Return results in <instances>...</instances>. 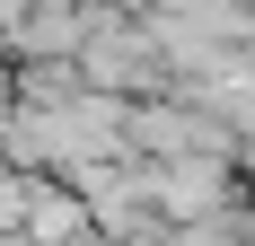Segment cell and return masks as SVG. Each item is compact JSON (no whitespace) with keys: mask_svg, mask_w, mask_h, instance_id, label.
I'll return each mask as SVG.
<instances>
[{"mask_svg":"<svg viewBox=\"0 0 255 246\" xmlns=\"http://www.w3.org/2000/svg\"><path fill=\"white\" fill-rule=\"evenodd\" d=\"M18 229H35V238H71V229H88L79 185H71V194H53V185H35V176H26V211H18Z\"/></svg>","mask_w":255,"mask_h":246,"instance_id":"6da1fadb","label":"cell"}]
</instances>
